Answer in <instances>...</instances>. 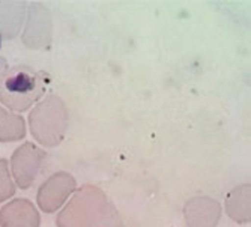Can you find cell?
<instances>
[{"label":"cell","mask_w":251,"mask_h":227,"mask_svg":"<svg viewBox=\"0 0 251 227\" xmlns=\"http://www.w3.org/2000/svg\"><path fill=\"white\" fill-rule=\"evenodd\" d=\"M184 217L188 227H217L221 217V205L212 197H193L185 203Z\"/></svg>","instance_id":"obj_6"},{"label":"cell","mask_w":251,"mask_h":227,"mask_svg":"<svg viewBox=\"0 0 251 227\" xmlns=\"http://www.w3.org/2000/svg\"><path fill=\"white\" fill-rule=\"evenodd\" d=\"M26 135V121L18 113L0 105V143L23 140Z\"/></svg>","instance_id":"obj_11"},{"label":"cell","mask_w":251,"mask_h":227,"mask_svg":"<svg viewBox=\"0 0 251 227\" xmlns=\"http://www.w3.org/2000/svg\"><path fill=\"white\" fill-rule=\"evenodd\" d=\"M250 196H251V187L250 184H244L233 188L226 197V203H224L226 212L238 224H247L251 220Z\"/></svg>","instance_id":"obj_9"},{"label":"cell","mask_w":251,"mask_h":227,"mask_svg":"<svg viewBox=\"0 0 251 227\" xmlns=\"http://www.w3.org/2000/svg\"><path fill=\"white\" fill-rule=\"evenodd\" d=\"M68 108L57 95H49L29 113L30 132L35 140L45 148H53L62 143L68 129Z\"/></svg>","instance_id":"obj_2"},{"label":"cell","mask_w":251,"mask_h":227,"mask_svg":"<svg viewBox=\"0 0 251 227\" xmlns=\"http://www.w3.org/2000/svg\"><path fill=\"white\" fill-rule=\"evenodd\" d=\"M105 193L97 185L86 184L74 191L73 197L56 217L57 227H94L108 205Z\"/></svg>","instance_id":"obj_3"},{"label":"cell","mask_w":251,"mask_h":227,"mask_svg":"<svg viewBox=\"0 0 251 227\" xmlns=\"http://www.w3.org/2000/svg\"><path fill=\"white\" fill-rule=\"evenodd\" d=\"M15 194V182L11 175L9 163L5 158H0V203L9 200Z\"/></svg>","instance_id":"obj_12"},{"label":"cell","mask_w":251,"mask_h":227,"mask_svg":"<svg viewBox=\"0 0 251 227\" xmlns=\"http://www.w3.org/2000/svg\"><path fill=\"white\" fill-rule=\"evenodd\" d=\"M2 39H3V38H2V35H0V47H2Z\"/></svg>","instance_id":"obj_15"},{"label":"cell","mask_w":251,"mask_h":227,"mask_svg":"<svg viewBox=\"0 0 251 227\" xmlns=\"http://www.w3.org/2000/svg\"><path fill=\"white\" fill-rule=\"evenodd\" d=\"M26 5L23 2H0V35L2 38H14L23 21H25Z\"/></svg>","instance_id":"obj_10"},{"label":"cell","mask_w":251,"mask_h":227,"mask_svg":"<svg viewBox=\"0 0 251 227\" xmlns=\"http://www.w3.org/2000/svg\"><path fill=\"white\" fill-rule=\"evenodd\" d=\"M77 187L75 177L68 172H56L49 179L41 184L38 194H36V203L38 208L45 214L57 212L66 203V200L74 194Z\"/></svg>","instance_id":"obj_5"},{"label":"cell","mask_w":251,"mask_h":227,"mask_svg":"<svg viewBox=\"0 0 251 227\" xmlns=\"http://www.w3.org/2000/svg\"><path fill=\"white\" fill-rule=\"evenodd\" d=\"M45 160H47V153L35 143L26 142L25 145L18 146L14 151L9 163L15 185L21 190L30 188L41 173Z\"/></svg>","instance_id":"obj_4"},{"label":"cell","mask_w":251,"mask_h":227,"mask_svg":"<svg viewBox=\"0 0 251 227\" xmlns=\"http://www.w3.org/2000/svg\"><path fill=\"white\" fill-rule=\"evenodd\" d=\"M94 227H125V226L119 211L115 208L111 202H108V205L105 206V209L102 211Z\"/></svg>","instance_id":"obj_13"},{"label":"cell","mask_w":251,"mask_h":227,"mask_svg":"<svg viewBox=\"0 0 251 227\" xmlns=\"http://www.w3.org/2000/svg\"><path fill=\"white\" fill-rule=\"evenodd\" d=\"M49 83L47 73L15 66L8 71L0 87V102L11 111H26L44 97Z\"/></svg>","instance_id":"obj_1"},{"label":"cell","mask_w":251,"mask_h":227,"mask_svg":"<svg viewBox=\"0 0 251 227\" xmlns=\"http://www.w3.org/2000/svg\"><path fill=\"white\" fill-rule=\"evenodd\" d=\"M38 208L27 199H14L0 209V227H39Z\"/></svg>","instance_id":"obj_8"},{"label":"cell","mask_w":251,"mask_h":227,"mask_svg":"<svg viewBox=\"0 0 251 227\" xmlns=\"http://www.w3.org/2000/svg\"><path fill=\"white\" fill-rule=\"evenodd\" d=\"M8 71L9 70H8V62H6V59L5 57H0V87H2V83H3Z\"/></svg>","instance_id":"obj_14"},{"label":"cell","mask_w":251,"mask_h":227,"mask_svg":"<svg viewBox=\"0 0 251 227\" xmlns=\"http://www.w3.org/2000/svg\"><path fill=\"white\" fill-rule=\"evenodd\" d=\"M51 21L50 12L41 3H32L29 6L27 25L23 33V42L30 49H39L50 41Z\"/></svg>","instance_id":"obj_7"}]
</instances>
